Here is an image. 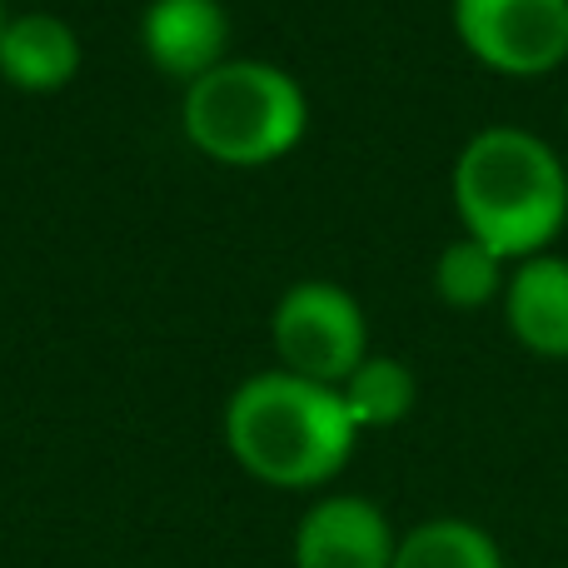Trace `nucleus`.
I'll list each match as a JSON object with an SVG mask.
<instances>
[{
  "label": "nucleus",
  "instance_id": "f257e3e1",
  "mask_svg": "<svg viewBox=\"0 0 568 568\" xmlns=\"http://www.w3.org/2000/svg\"><path fill=\"white\" fill-rule=\"evenodd\" d=\"M454 215L504 265L549 255L568 225V170L549 140L489 125L454 160Z\"/></svg>",
  "mask_w": 568,
  "mask_h": 568
},
{
  "label": "nucleus",
  "instance_id": "f03ea898",
  "mask_svg": "<svg viewBox=\"0 0 568 568\" xmlns=\"http://www.w3.org/2000/svg\"><path fill=\"white\" fill-rule=\"evenodd\" d=\"M349 409L339 389L290 369L250 374L225 404V444L250 479L270 489H320L354 454Z\"/></svg>",
  "mask_w": 568,
  "mask_h": 568
},
{
  "label": "nucleus",
  "instance_id": "7ed1b4c3",
  "mask_svg": "<svg viewBox=\"0 0 568 568\" xmlns=\"http://www.w3.org/2000/svg\"><path fill=\"white\" fill-rule=\"evenodd\" d=\"M180 125L205 160L255 170L275 165L300 145L310 105L290 70L270 60H225L195 85H185Z\"/></svg>",
  "mask_w": 568,
  "mask_h": 568
},
{
  "label": "nucleus",
  "instance_id": "20e7f679",
  "mask_svg": "<svg viewBox=\"0 0 568 568\" xmlns=\"http://www.w3.org/2000/svg\"><path fill=\"white\" fill-rule=\"evenodd\" d=\"M270 334H275L280 369L329 389H339L369 359V324L359 300L329 280H300L294 290H284Z\"/></svg>",
  "mask_w": 568,
  "mask_h": 568
},
{
  "label": "nucleus",
  "instance_id": "39448f33",
  "mask_svg": "<svg viewBox=\"0 0 568 568\" xmlns=\"http://www.w3.org/2000/svg\"><path fill=\"white\" fill-rule=\"evenodd\" d=\"M454 36L484 70L549 75L568 60V0H454Z\"/></svg>",
  "mask_w": 568,
  "mask_h": 568
},
{
  "label": "nucleus",
  "instance_id": "423d86ee",
  "mask_svg": "<svg viewBox=\"0 0 568 568\" xmlns=\"http://www.w3.org/2000/svg\"><path fill=\"white\" fill-rule=\"evenodd\" d=\"M399 534L364 494H329L310 504L294 529V568H394Z\"/></svg>",
  "mask_w": 568,
  "mask_h": 568
},
{
  "label": "nucleus",
  "instance_id": "0eeeda50",
  "mask_svg": "<svg viewBox=\"0 0 568 568\" xmlns=\"http://www.w3.org/2000/svg\"><path fill=\"white\" fill-rule=\"evenodd\" d=\"M140 45L155 70L195 85L230 60V16L220 0H150L140 16Z\"/></svg>",
  "mask_w": 568,
  "mask_h": 568
},
{
  "label": "nucleus",
  "instance_id": "6e6552de",
  "mask_svg": "<svg viewBox=\"0 0 568 568\" xmlns=\"http://www.w3.org/2000/svg\"><path fill=\"white\" fill-rule=\"evenodd\" d=\"M509 334L539 359H568V260L534 255L509 265L504 284Z\"/></svg>",
  "mask_w": 568,
  "mask_h": 568
},
{
  "label": "nucleus",
  "instance_id": "1a4fd4ad",
  "mask_svg": "<svg viewBox=\"0 0 568 568\" xmlns=\"http://www.w3.org/2000/svg\"><path fill=\"white\" fill-rule=\"evenodd\" d=\"M80 70V40L60 16H10L0 30V75L16 90L30 95H50V90L70 85Z\"/></svg>",
  "mask_w": 568,
  "mask_h": 568
},
{
  "label": "nucleus",
  "instance_id": "9d476101",
  "mask_svg": "<svg viewBox=\"0 0 568 568\" xmlns=\"http://www.w3.org/2000/svg\"><path fill=\"white\" fill-rule=\"evenodd\" d=\"M394 568H504V554L489 529L474 519H424L399 534Z\"/></svg>",
  "mask_w": 568,
  "mask_h": 568
},
{
  "label": "nucleus",
  "instance_id": "9b49d317",
  "mask_svg": "<svg viewBox=\"0 0 568 568\" xmlns=\"http://www.w3.org/2000/svg\"><path fill=\"white\" fill-rule=\"evenodd\" d=\"M339 399L359 434L389 429V424L409 419L414 399H419V379H414V369L404 359H394V354H369V359L339 384Z\"/></svg>",
  "mask_w": 568,
  "mask_h": 568
},
{
  "label": "nucleus",
  "instance_id": "f8f14e48",
  "mask_svg": "<svg viewBox=\"0 0 568 568\" xmlns=\"http://www.w3.org/2000/svg\"><path fill=\"white\" fill-rule=\"evenodd\" d=\"M504 284H509V265L494 255L489 245L459 235L454 245L439 250L434 260V294H439L449 310H484V304L504 300Z\"/></svg>",
  "mask_w": 568,
  "mask_h": 568
},
{
  "label": "nucleus",
  "instance_id": "ddd939ff",
  "mask_svg": "<svg viewBox=\"0 0 568 568\" xmlns=\"http://www.w3.org/2000/svg\"><path fill=\"white\" fill-rule=\"evenodd\" d=\"M6 20H10V16H6V0H0V30H6Z\"/></svg>",
  "mask_w": 568,
  "mask_h": 568
}]
</instances>
